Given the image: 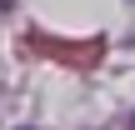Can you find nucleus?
Instances as JSON below:
<instances>
[{"mask_svg": "<svg viewBox=\"0 0 135 130\" xmlns=\"http://www.w3.org/2000/svg\"><path fill=\"white\" fill-rule=\"evenodd\" d=\"M10 5H15V0H0V10H10Z\"/></svg>", "mask_w": 135, "mask_h": 130, "instance_id": "f257e3e1", "label": "nucleus"}, {"mask_svg": "<svg viewBox=\"0 0 135 130\" xmlns=\"http://www.w3.org/2000/svg\"><path fill=\"white\" fill-rule=\"evenodd\" d=\"M130 130H135V120H130Z\"/></svg>", "mask_w": 135, "mask_h": 130, "instance_id": "f03ea898", "label": "nucleus"}]
</instances>
